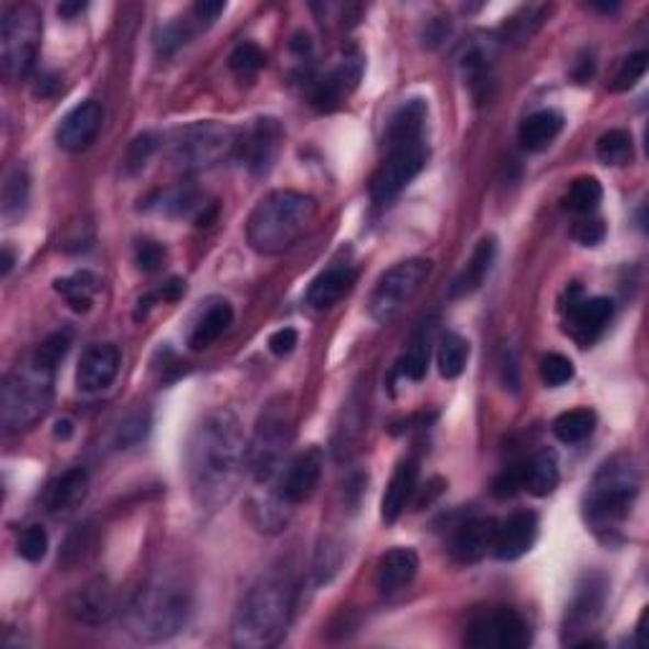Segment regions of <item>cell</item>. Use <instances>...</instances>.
I'll list each match as a JSON object with an SVG mask.
<instances>
[{
    "instance_id": "cb8c5ba5",
    "label": "cell",
    "mask_w": 649,
    "mask_h": 649,
    "mask_svg": "<svg viewBox=\"0 0 649 649\" xmlns=\"http://www.w3.org/2000/svg\"><path fill=\"white\" fill-rule=\"evenodd\" d=\"M89 492V474L81 467L61 472L52 484L46 488L44 505L52 515H69L87 500Z\"/></svg>"
},
{
    "instance_id": "4316f807",
    "label": "cell",
    "mask_w": 649,
    "mask_h": 649,
    "mask_svg": "<svg viewBox=\"0 0 649 649\" xmlns=\"http://www.w3.org/2000/svg\"><path fill=\"white\" fill-rule=\"evenodd\" d=\"M234 323V307L226 300H211L193 320L191 333H188V345L191 350H205L216 343Z\"/></svg>"
},
{
    "instance_id": "8992f818",
    "label": "cell",
    "mask_w": 649,
    "mask_h": 649,
    "mask_svg": "<svg viewBox=\"0 0 649 649\" xmlns=\"http://www.w3.org/2000/svg\"><path fill=\"white\" fill-rule=\"evenodd\" d=\"M639 470L631 457H612L598 467L583 492V517L598 536H612L629 517L639 495Z\"/></svg>"
},
{
    "instance_id": "3957f363",
    "label": "cell",
    "mask_w": 649,
    "mask_h": 649,
    "mask_svg": "<svg viewBox=\"0 0 649 649\" xmlns=\"http://www.w3.org/2000/svg\"><path fill=\"white\" fill-rule=\"evenodd\" d=\"M193 614V589L180 573H158L125 609V627L137 642L155 645L176 637Z\"/></svg>"
},
{
    "instance_id": "db71d44e",
    "label": "cell",
    "mask_w": 649,
    "mask_h": 649,
    "mask_svg": "<svg viewBox=\"0 0 649 649\" xmlns=\"http://www.w3.org/2000/svg\"><path fill=\"white\" fill-rule=\"evenodd\" d=\"M521 490H523V482H521V467L517 465L507 467V470L495 480V484H492V492L503 500L517 495Z\"/></svg>"
},
{
    "instance_id": "ac0fdd59",
    "label": "cell",
    "mask_w": 649,
    "mask_h": 649,
    "mask_svg": "<svg viewBox=\"0 0 649 649\" xmlns=\"http://www.w3.org/2000/svg\"><path fill=\"white\" fill-rule=\"evenodd\" d=\"M538 538V517L536 513L521 511L513 513L507 521L497 523L495 544H492V556L497 561H517L536 546Z\"/></svg>"
},
{
    "instance_id": "603a6c76",
    "label": "cell",
    "mask_w": 649,
    "mask_h": 649,
    "mask_svg": "<svg viewBox=\"0 0 649 649\" xmlns=\"http://www.w3.org/2000/svg\"><path fill=\"white\" fill-rule=\"evenodd\" d=\"M353 284H356V269L350 265H333L312 279L305 300L312 310H331L353 290Z\"/></svg>"
},
{
    "instance_id": "484cf974",
    "label": "cell",
    "mask_w": 649,
    "mask_h": 649,
    "mask_svg": "<svg viewBox=\"0 0 649 649\" xmlns=\"http://www.w3.org/2000/svg\"><path fill=\"white\" fill-rule=\"evenodd\" d=\"M495 257H497L495 236H484V239L474 246L472 257L465 265L462 272H459L455 282H451L449 298L459 300V298H467V294L478 292L484 279H488L492 265H495Z\"/></svg>"
},
{
    "instance_id": "b9f144b4",
    "label": "cell",
    "mask_w": 649,
    "mask_h": 649,
    "mask_svg": "<svg viewBox=\"0 0 649 649\" xmlns=\"http://www.w3.org/2000/svg\"><path fill=\"white\" fill-rule=\"evenodd\" d=\"M265 64H267L265 52H261L257 44H249V41L236 46L232 56H228V67H232L236 77H242V79H251L254 74L265 67Z\"/></svg>"
},
{
    "instance_id": "816d5d0a",
    "label": "cell",
    "mask_w": 649,
    "mask_h": 649,
    "mask_svg": "<svg viewBox=\"0 0 649 649\" xmlns=\"http://www.w3.org/2000/svg\"><path fill=\"white\" fill-rule=\"evenodd\" d=\"M183 292H186V282H183V279H178V277H176V279H170V282L163 284L160 290H155V292H150V294H145V298L139 300L137 305H139V310L145 312L147 307H153L155 302H176Z\"/></svg>"
},
{
    "instance_id": "7dc6e473",
    "label": "cell",
    "mask_w": 649,
    "mask_h": 649,
    "mask_svg": "<svg viewBox=\"0 0 649 649\" xmlns=\"http://www.w3.org/2000/svg\"><path fill=\"white\" fill-rule=\"evenodd\" d=\"M340 563H343V553H340V546L338 544H327L317 550V558H315V583L317 586H323V583L331 581L335 573L340 571Z\"/></svg>"
},
{
    "instance_id": "4dcf8cb0",
    "label": "cell",
    "mask_w": 649,
    "mask_h": 649,
    "mask_svg": "<svg viewBox=\"0 0 649 649\" xmlns=\"http://www.w3.org/2000/svg\"><path fill=\"white\" fill-rule=\"evenodd\" d=\"M432 345H434V325L422 323L411 335L404 350V358H401L399 371L409 381H422L429 371V356H432Z\"/></svg>"
},
{
    "instance_id": "7bdbcfd3",
    "label": "cell",
    "mask_w": 649,
    "mask_h": 649,
    "mask_svg": "<svg viewBox=\"0 0 649 649\" xmlns=\"http://www.w3.org/2000/svg\"><path fill=\"white\" fill-rule=\"evenodd\" d=\"M647 61H649L647 52H635L629 54L627 59H622L619 69L614 74V85H612L614 92H627V89L635 87L637 81L647 74Z\"/></svg>"
},
{
    "instance_id": "ba28073f",
    "label": "cell",
    "mask_w": 649,
    "mask_h": 649,
    "mask_svg": "<svg viewBox=\"0 0 649 649\" xmlns=\"http://www.w3.org/2000/svg\"><path fill=\"white\" fill-rule=\"evenodd\" d=\"M236 143L239 135L224 122H193L172 137L170 160L183 172L211 170L236 155Z\"/></svg>"
},
{
    "instance_id": "f5cc1de1",
    "label": "cell",
    "mask_w": 649,
    "mask_h": 649,
    "mask_svg": "<svg viewBox=\"0 0 649 649\" xmlns=\"http://www.w3.org/2000/svg\"><path fill=\"white\" fill-rule=\"evenodd\" d=\"M298 343H300L298 331H294V327H282V331L269 335L267 345L277 358H284V356H290L294 348H298Z\"/></svg>"
},
{
    "instance_id": "9c48e42d",
    "label": "cell",
    "mask_w": 649,
    "mask_h": 649,
    "mask_svg": "<svg viewBox=\"0 0 649 649\" xmlns=\"http://www.w3.org/2000/svg\"><path fill=\"white\" fill-rule=\"evenodd\" d=\"M41 44V13L34 5H13L0 23V71L5 81H21L34 69Z\"/></svg>"
},
{
    "instance_id": "d6986e66",
    "label": "cell",
    "mask_w": 649,
    "mask_h": 649,
    "mask_svg": "<svg viewBox=\"0 0 649 649\" xmlns=\"http://www.w3.org/2000/svg\"><path fill=\"white\" fill-rule=\"evenodd\" d=\"M497 521L492 517H472L462 525H457V530L451 533L449 540V553L457 563H480L484 556L492 553V544H495Z\"/></svg>"
},
{
    "instance_id": "f907efd6",
    "label": "cell",
    "mask_w": 649,
    "mask_h": 649,
    "mask_svg": "<svg viewBox=\"0 0 649 649\" xmlns=\"http://www.w3.org/2000/svg\"><path fill=\"white\" fill-rule=\"evenodd\" d=\"M604 236H606V226L602 219H583L573 226V239H577L581 246L602 244Z\"/></svg>"
},
{
    "instance_id": "f546056e",
    "label": "cell",
    "mask_w": 649,
    "mask_h": 649,
    "mask_svg": "<svg viewBox=\"0 0 649 649\" xmlns=\"http://www.w3.org/2000/svg\"><path fill=\"white\" fill-rule=\"evenodd\" d=\"M563 130V114L556 110H540L528 114L521 122V130H517V139L525 150H544L553 139L561 135Z\"/></svg>"
},
{
    "instance_id": "7a4b0ae2",
    "label": "cell",
    "mask_w": 649,
    "mask_h": 649,
    "mask_svg": "<svg viewBox=\"0 0 649 649\" xmlns=\"http://www.w3.org/2000/svg\"><path fill=\"white\" fill-rule=\"evenodd\" d=\"M429 104L409 100L391 114L385 125V158L371 180V199L376 205L391 203L426 168L429 143H426Z\"/></svg>"
},
{
    "instance_id": "9a60e30c",
    "label": "cell",
    "mask_w": 649,
    "mask_h": 649,
    "mask_svg": "<svg viewBox=\"0 0 649 649\" xmlns=\"http://www.w3.org/2000/svg\"><path fill=\"white\" fill-rule=\"evenodd\" d=\"M284 143V130L272 118H261L246 130L236 143V155L251 176H265L272 170L279 147Z\"/></svg>"
},
{
    "instance_id": "f6af8a7d",
    "label": "cell",
    "mask_w": 649,
    "mask_h": 649,
    "mask_svg": "<svg viewBox=\"0 0 649 649\" xmlns=\"http://www.w3.org/2000/svg\"><path fill=\"white\" fill-rule=\"evenodd\" d=\"M19 556L29 563L44 561L48 553V533L41 525H29L26 530L19 536Z\"/></svg>"
},
{
    "instance_id": "4fadbf2b",
    "label": "cell",
    "mask_w": 649,
    "mask_h": 649,
    "mask_svg": "<svg viewBox=\"0 0 649 649\" xmlns=\"http://www.w3.org/2000/svg\"><path fill=\"white\" fill-rule=\"evenodd\" d=\"M530 639V624L515 609L484 612L465 631V645L474 649H525Z\"/></svg>"
},
{
    "instance_id": "d590c367",
    "label": "cell",
    "mask_w": 649,
    "mask_h": 649,
    "mask_svg": "<svg viewBox=\"0 0 649 649\" xmlns=\"http://www.w3.org/2000/svg\"><path fill=\"white\" fill-rule=\"evenodd\" d=\"M195 205V191L188 186H176L168 191H158L145 201V211H158L168 213V216H180L188 213Z\"/></svg>"
},
{
    "instance_id": "ffe728a7",
    "label": "cell",
    "mask_w": 649,
    "mask_h": 649,
    "mask_svg": "<svg viewBox=\"0 0 649 649\" xmlns=\"http://www.w3.org/2000/svg\"><path fill=\"white\" fill-rule=\"evenodd\" d=\"M118 612V596L114 589L104 579L89 581L85 589L69 598V614L81 624H104L110 616Z\"/></svg>"
},
{
    "instance_id": "836d02e7",
    "label": "cell",
    "mask_w": 649,
    "mask_h": 649,
    "mask_svg": "<svg viewBox=\"0 0 649 649\" xmlns=\"http://www.w3.org/2000/svg\"><path fill=\"white\" fill-rule=\"evenodd\" d=\"M467 358H470V343H467L462 335L457 333H447L439 338V348H437V366L441 378L447 381H455L465 373L467 368Z\"/></svg>"
},
{
    "instance_id": "8d00e7d4",
    "label": "cell",
    "mask_w": 649,
    "mask_h": 649,
    "mask_svg": "<svg viewBox=\"0 0 649 649\" xmlns=\"http://www.w3.org/2000/svg\"><path fill=\"white\" fill-rule=\"evenodd\" d=\"M602 183L596 178L583 176L573 180L569 188V195H566V209L573 213H581V216H589L591 211H596V205L602 203Z\"/></svg>"
},
{
    "instance_id": "d6a6232c",
    "label": "cell",
    "mask_w": 649,
    "mask_h": 649,
    "mask_svg": "<svg viewBox=\"0 0 649 649\" xmlns=\"http://www.w3.org/2000/svg\"><path fill=\"white\" fill-rule=\"evenodd\" d=\"M97 287H100V279H97L92 272H77L71 277L56 279L54 282V290L69 302V307L74 312H87L92 307Z\"/></svg>"
},
{
    "instance_id": "5bb4252c",
    "label": "cell",
    "mask_w": 649,
    "mask_h": 649,
    "mask_svg": "<svg viewBox=\"0 0 649 649\" xmlns=\"http://www.w3.org/2000/svg\"><path fill=\"white\" fill-rule=\"evenodd\" d=\"M323 467L325 457L317 447H310L305 451H300L298 457H292L277 478L279 503L287 507L307 503V500L315 495L320 480H323Z\"/></svg>"
},
{
    "instance_id": "1f68e13d",
    "label": "cell",
    "mask_w": 649,
    "mask_h": 649,
    "mask_svg": "<svg viewBox=\"0 0 649 649\" xmlns=\"http://www.w3.org/2000/svg\"><path fill=\"white\" fill-rule=\"evenodd\" d=\"M596 429V414L591 409H571L556 416L553 434L563 445H581Z\"/></svg>"
},
{
    "instance_id": "2e32d148",
    "label": "cell",
    "mask_w": 649,
    "mask_h": 649,
    "mask_svg": "<svg viewBox=\"0 0 649 649\" xmlns=\"http://www.w3.org/2000/svg\"><path fill=\"white\" fill-rule=\"evenodd\" d=\"M122 356L118 345L112 343H92L81 353L77 368V389L81 393H100L110 389L120 373Z\"/></svg>"
},
{
    "instance_id": "bcb514c9",
    "label": "cell",
    "mask_w": 649,
    "mask_h": 649,
    "mask_svg": "<svg viewBox=\"0 0 649 649\" xmlns=\"http://www.w3.org/2000/svg\"><path fill=\"white\" fill-rule=\"evenodd\" d=\"M573 363L561 353H548V356L540 360V378H544V383L550 385V389H556V385H563L569 383L573 378Z\"/></svg>"
},
{
    "instance_id": "6da1fadb",
    "label": "cell",
    "mask_w": 649,
    "mask_h": 649,
    "mask_svg": "<svg viewBox=\"0 0 649 649\" xmlns=\"http://www.w3.org/2000/svg\"><path fill=\"white\" fill-rule=\"evenodd\" d=\"M244 467L246 441L234 411L213 409L203 414L186 441V478L193 503L203 511L232 503Z\"/></svg>"
},
{
    "instance_id": "f1b7e54d",
    "label": "cell",
    "mask_w": 649,
    "mask_h": 649,
    "mask_svg": "<svg viewBox=\"0 0 649 649\" xmlns=\"http://www.w3.org/2000/svg\"><path fill=\"white\" fill-rule=\"evenodd\" d=\"M521 467V482L523 490H528L536 497L553 495L558 482H561V470H558V459L550 449H540L536 455L525 459Z\"/></svg>"
},
{
    "instance_id": "7402d4cb",
    "label": "cell",
    "mask_w": 649,
    "mask_h": 649,
    "mask_svg": "<svg viewBox=\"0 0 649 649\" xmlns=\"http://www.w3.org/2000/svg\"><path fill=\"white\" fill-rule=\"evenodd\" d=\"M418 573V556L411 548H391L376 566V586L381 594L391 596L406 589Z\"/></svg>"
},
{
    "instance_id": "8fae6325",
    "label": "cell",
    "mask_w": 649,
    "mask_h": 649,
    "mask_svg": "<svg viewBox=\"0 0 649 649\" xmlns=\"http://www.w3.org/2000/svg\"><path fill=\"white\" fill-rule=\"evenodd\" d=\"M432 272L429 259H406L393 265L378 284L373 287L371 300H368V312L378 325H389L391 320L401 315L411 300L416 298L426 277Z\"/></svg>"
},
{
    "instance_id": "277c9868",
    "label": "cell",
    "mask_w": 649,
    "mask_h": 649,
    "mask_svg": "<svg viewBox=\"0 0 649 649\" xmlns=\"http://www.w3.org/2000/svg\"><path fill=\"white\" fill-rule=\"evenodd\" d=\"M294 612V583L284 573H269L246 591L234 614L232 642L242 649H269L290 629Z\"/></svg>"
},
{
    "instance_id": "9f6ffc18",
    "label": "cell",
    "mask_w": 649,
    "mask_h": 649,
    "mask_svg": "<svg viewBox=\"0 0 649 649\" xmlns=\"http://www.w3.org/2000/svg\"><path fill=\"white\" fill-rule=\"evenodd\" d=\"M71 434H74V424L69 422V418H61V422H56V426H54V437L56 439L67 441Z\"/></svg>"
},
{
    "instance_id": "681fc988",
    "label": "cell",
    "mask_w": 649,
    "mask_h": 649,
    "mask_svg": "<svg viewBox=\"0 0 649 649\" xmlns=\"http://www.w3.org/2000/svg\"><path fill=\"white\" fill-rule=\"evenodd\" d=\"M163 261H166V246L158 244V242H139L137 249H135V265L139 272H158L163 267Z\"/></svg>"
},
{
    "instance_id": "7c38bea8",
    "label": "cell",
    "mask_w": 649,
    "mask_h": 649,
    "mask_svg": "<svg viewBox=\"0 0 649 649\" xmlns=\"http://www.w3.org/2000/svg\"><path fill=\"white\" fill-rule=\"evenodd\" d=\"M606 606V579L602 573H589L577 586L569 609H566L561 642L566 647H586L596 645L591 631L602 619Z\"/></svg>"
},
{
    "instance_id": "5b68a950",
    "label": "cell",
    "mask_w": 649,
    "mask_h": 649,
    "mask_svg": "<svg viewBox=\"0 0 649 649\" xmlns=\"http://www.w3.org/2000/svg\"><path fill=\"white\" fill-rule=\"evenodd\" d=\"M317 216V201L298 191L265 195L246 221V242L257 254L275 257L292 249Z\"/></svg>"
},
{
    "instance_id": "6f0895ef",
    "label": "cell",
    "mask_w": 649,
    "mask_h": 649,
    "mask_svg": "<svg viewBox=\"0 0 649 649\" xmlns=\"http://www.w3.org/2000/svg\"><path fill=\"white\" fill-rule=\"evenodd\" d=\"M87 3H61L59 5V15L61 19H74V15H79L81 11H85Z\"/></svg>"
},
{
    "instance_id": "f35d334b",
    "label": "cell",
    "mask_w": 649,
    "mask_h": 649,
    "mask_svg": "<svg viewBox=\"0 0 649 649\" xmlns=\"http://www.w3.org/2000/svg\"><path fill=\"white\" fill-rule=\"evenodd\" d=\"M147 434H150V414L147 411H135L130 414L125 422L118 426L112 437V447L114 449H133L139 441H145Z\"/></svg>"
},
{
    "instance_id": "c3c4849f",
    "label": "cell",
    "mask_w": 649,
    "mask_h": 649,
    "mask_svg": "<svg viewBox=\"0 0 649 649\" xmlns=\"http://www.w3.org/2000/svg\"><path fill=\"white\" fill-rule=\"evenodd\" d=\"M540 19H544V8H525L523 13H517L515 19H511L505 31L511 34L513 41H517V44H525V41L536 34L540 23H544Z\"/></svg>"
},
{
    "instance_id": "ab89813d",
    "label": "cell",
    "mask_w": 649,
    "mask_h": 649,
    "mask_svg": "<svg viewBox=\"0 0 649 649\" xmlns=\"http://www.w3.org/2000/svg\"><path fill=\"white\" fill-rule=\"evenodd\" d=\"M160 147V135L158 133H143L137 135L127 147L125 160H122V168H125L127 176H137L139 170L147 168V163Z\"/></svg>"
},
{
    "instance_id": "60d3db41",
    "label": "cell",
    "mask_w": 649,
    "mask_h": 649,
    "mask_svg": "<svg viewBox=\"0 0 649 649\" xmlns=\"http://www.w3.org/2000/svg\"><path fill=\"white\" fill-rule=\"evenodd\" d=\"M92 546H94L92 525H77V528H74L67 536V544L61 546L59 563L67 566V569H71V566L85 561L89 550H92Z\"/></svg>"
},
{
    "instance_id": "e0dca14e",
    "label": "cell",
    "mask_w": 649,
    "mask_h": 649,
    "mask_svg": "<svg viewBox=\"0 0 649 649\" xmlns=\"http://www.w3.org/2000/svg\"><path fill=\"white\" fill-rule=\"evenodd\" d=\"M102 104L87 100L74 107V110L56 127V145L67 153H81L94 143L102 130Z\"/></svg>"
},
{
    "instance_id": "11a10c76",
    "label": "cell",
    "mask_w": 649,
    "mask_h": 649,
    "mask_svg": "<svg viewBox=\"0 0 649 649\" xmlns=\"http://www.w3.org/2000/svg\"><path fill=\"white\" fill-rule=\"evenodd\" d=\"M224 8H226V3H221V0H201V3H195L193 5V13H195V19H199L203 26H211L213 21L219 19L221 13H224Z\"/></svg>"
},
{
    "instance_id": "e575fe53",
    "label": "cell",
    "mask_w": 649,
    "mask_h": 649,
    "mask_svg": "<svg viewBox=\"0 0 649 649\" xmlns=\"http://www.w3.org/2000/svg\"><path fill=\"white\" fill-rule=\"evenodd\" d=\"M596 158L604 163V166H627L635 158V143H631V135L624 133V130H609L598 137L596 143Z\"/></svg>"
},
{
    "instance_id": "ee69618b",
    "label": "cell",
    "mask_w": 649,
    "mask_h": 649,
    "mask_svg": "<svg viewBox=\"0 0 649 649\" xmlns=\"http://www.w3.org/2000/svg\"><path fill=\"white\" fill-rule=\"evenodd\" d=\"M193 36V29L188 21H172L168 26H163L155 36V48H158L160 56L176 54L180 46H186Z\"/></svg>"
},
{
    "instance_id": "680465c9",
    "label": "cell",
    "mask_w": 649,
    "mask_h": 649,
    "mask_svg": "<svg viewBox=\"0 0 649 649\" xmlns=\"http://www.w3.org/2000/svg\"><path fill=\"white\" fill-rule=\"evenodd\" d=\"M15 265V257H13V249L11 246H3V277L11 275V269Z\"/></svg>"
},
{
    "instance_id": "44dd1931",
    "label": "cell",
    "mask_w": 649,
    "mask_h": 649,
    "mask_svg": "<svg viewBox=\"0 0 649 649\" xmlns=\"http://www.w3.org/2000/svg\"><path fill=\"white\" fill-rule=\"evenodd\" d=\"M360 69H363V64H360L358 56H353V59L340 61L331 74L315 79L310 92L312 104L320 107V110H335L343 102V97H348L356 89Z\"/></svg>"
},
{
    "instance_id": "83f0119b",
    "label": "cell",
    "mask_w": 649,
    "mask_h": 649,
    "mask_svg": "<svg viewBox=\"0 0 649 649\" xmlns=\"http://www.w3.org/2000/svg\"><path fill=\"white\" fill-rule=\"evenodd\" d=\"M416 478H418V467L414 459H404V462H399L389 484H385V492L381 500L383 523H396L401 513L406 511L411 495L416 492Z\"/></svg>"
},
{
    "instance_id": "d4e9b609",
    "label": "cell",
    "mask_w": 649,
    "mask_h": 649,
    "mask_svg": "<svg viewBox=\"0 0 649 649\" xmlns=\"http://www.w3.org/2000/svg\"><path fill=\"white\" fill-rule=\"evenodd\" d=\"M614 315V302L606 298H589L581 302H573L569 307V315H566V325L573 338L581 343H591L598 333L609 325Z\"/></svg>"
},
{
    "instance_id": "30bf717a",
    "label": "cell",
    "mask_w": 649,
    "mask_h": 649,
    "mask_svg": "<svg viewBox=\"0 0 649 649\" xmlns=\"http://www.w3.org/2000/svg\"><path fill=\"white\" fill-rule=\"evenodd\" d=\"M290 441L292 429L287 409L279 404H269L261 411L251 445L246 447V470L251 472L254 482L269 484L279 478V472L287 465L284 455Z\"/></svg>"
},
{
    "instance_id": "74e56055",
    "label": "cell",
    "mask_w": 649,
    "mask_h": 649,
    "mask_svg": "<svg viewBox=\"0 0 649 649\" xmlns=\"http://www.w3.org/2000/svg\"><path fill=\"white\" fill-rule=\"evenodd\" d=\"M29 191H31V186H29L26 170L15 168L11 176L5 178V186H3V213L8 219L21 216V213L26 211Z\"/></svg>"
},
{
    "instance_id": "52a82bcc",
    "label": "cell",
    "mask_w": 649,
    "mask_h": 649,
    "mask_svg": "<svg viewBox=\"0 0 649 649\" xmlns=\"http://www.w3.org/2000/svg\"><path fill=\"white\" fill-rule=\"evenodd\" d=\"M54 366H48L36 353H31L5 378L3 393H0V424L8 434L29 429L38 418L46 416L54 401Z\"/></svg>"
}]
</instances>
